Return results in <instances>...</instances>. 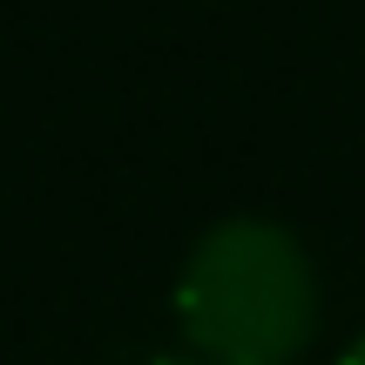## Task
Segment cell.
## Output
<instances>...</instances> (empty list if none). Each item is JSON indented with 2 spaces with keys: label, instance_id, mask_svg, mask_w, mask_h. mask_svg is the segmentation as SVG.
<instances>
[{
  "label": "cell",
  "instance_id": "6da1fadb",
  "mask_svg": "<svg viewBox=\"0 0 365 365\" xmlns=\"http://www.w3.org/2000/svg\"><path fill=\"white\" fill-rule=\"evenodd\" d=\"M176 312L210 365H298L318 331V271L284 223L230 217L196 237Z\"/></svg>",
  "mask_w": 365,
  "mask_h": 365
},
{
  "label": "cell",
  "instance_id": "7a4b0ae2",
  "mask_svg": "<svg viewBox=\"0 0 365 365\" xmlns=\"http://www.w3.org/2000/svg\"><path fill=\"white\" fill-rule=\"evenodd\" d=\"M156 365H210L203 352H176V359H156Z\"/></svg>",
  "mask_w": 365,
  "mask_h": 365
},
{
  "label": "cell",
  "instance_id": "3957f363",
  "mask_svg": "<svg viewBox=\"0 0 365 365\" xmlns=\"http://www.w3.org/2000/svg\"><path fill=\"white\" fill-rule=\"evenodd\" d=\"M339 365H365V339H352V352H345Z\"/></svg>",
  "mask_w": 365,
  "mask_h": 365
}]
</instances>
